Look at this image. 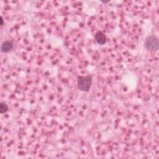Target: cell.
<instances>
[{
    "mask_svg": "<svg viewBox=\"0 0 159 159\" xmlns=\"http://www.w3.org/2000/svg\"><path fill=\"white\" fill-rule=\"evenodd\" d=\"M93 77L92 75H88L86 76H77V88L79 90L88 92L91 88L92 84Z\"/></svg>",
    "mask_w": 159,
    "mask_h": 159,
    "instance_id": "cell-1",
    "label": "cell"
},
{
    "mask_svg": "<svg viewBox=\"0 0 159 159\" xmlns=\"http://www.w3.org/2000/svg\"><path fill=\"white\" fill-rule=\"evenodd\" d=\"M145 47L147 50L157 51L158 49V40L155 35L148 37L145 42Z\"/></svg>",
    "mask_w": 159,
    "mask_h": 159,
    "instance_id": "cell-2",
    "label": "cell"
},
{
    "mask_svg": "<svg viewBox=\"0 0 159 159\" xmlns=\"http://www.w3.org/2000/svg\"><path fill=\"white\" fill-rule=\"evenodd\" d=\"M13 48V43L12 42L6 40L2 43L1 46V50L2 52L4 53H7L10 51H11Z\"/></svg>",
    "mask_w": 159,
    "mask_h": 159,
    "instance_id": "cell-3",
    "label": "cell"
},
{
    "mask_svg": "<svg viewBox=\"0 0 159 159\" xmlns=\"http://www.w3.org/2000/svg\"><path fill=\"white\" fill-rule=\"evenodd\" d=\"M95 39L99 45H104L106 42V37L102 31H98L95 34Z\"/></svg>",
    "mask_w": 159,
    "mask_h": 159,
    "instance_id": "cell-4",
    "label": "cell"
},
{
    "mask_svg": "<svg viewBox=\"0 0 159 159\" xmlns=\"http://www.w3.org/2000/svg\"><path fill=\"white\" fill-rule=\"evenodd\" d=\"M8 111V106L4 102H0V113L3 114Z\"/></svg>",
    "mask_w": 159,
    "mask_h": 159,
    "instance_id": "cell-5",
    "label": "cell"
},
{
    "mask_svg": "<svg viewBox=\"0 0 159 159\" xmlns=\"http://www.w3.org/2000/svg\"><path fill=\"white\" fill-rule=\"evenodd\" d=\"M3 24H4L3 19H2V17L1 16V25H3Z\"/></svg>",
    "mask_w": 159,
    "mask_h": 159,
    "instance_id": "cell-6",
    "label": "cell"
},
{
    "mask_svg": "<svg viewBox=\"0 0 159 159\" xmlns=\"http://www.w3.org/2000/svg\"><path fill=\"white\" fill-rule=\"evenodd\" d=\"M102 2H103V3H104V4H106V3L109 2V1H102Z\"/></svg>",
    "mask_w": 159,
    "mask_h": 159,
    "instance_id": "cell-7",
    "label": "cell"
}]
</instances>
